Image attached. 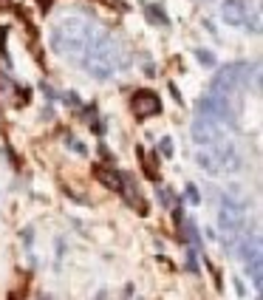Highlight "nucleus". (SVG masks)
Instances as JSON below:
<instances>
[{"label": "nucleus", "instance_id": "1", "mask_svg": "<svg viewBox=\"0 0 263 300\" xmlns=\"http://www.w3.org/2000/svg\"><path fill=\"white\" fill-rule=\"evenodd\" d=\"M198 165L204 167L207 173H213V176H227V173H238L244 167V162H241V153L235 150V145L227 142V139H221V142H215L213 148L198 153Z\"/></svg>", "mask_w": 263, "mask_h": 300}, {"label": "nucleus", "instance_id": "2", "mask_svg": "<svg viewBox=\"0 0 263 300\" xmlns=\"http://www.w3.org/2000/svg\"><path fill=\"white\" fill-rule=\"evenodd\" d=\"M198 111H201V114H204L207 119H218V122H227L230 128H235V125H238L235 108H232V105L224 100L221 94H210V97H204V100L198 102Z\"/></svg>", "mask_w": 263, "mask_h": 300}, {"label": "nucleus", "instance_id": "3", "mask_svg": "<svg viewBox=\"0 0 263 300\" xmlns=\"http://www.w3.org/2000/svg\"><path fill=\"white\" fill-rule=\"evenodd\" d=\"M221 139H227V136H224V131H221V128L215 125L213 119L198 117L196 122H193V142H196V145L213 148L215 142H221Z\"/></svg>", "mask_w": 263, "mask_h": 300}, {"label": "nucleus", "instance_id": "4", "mask_svg": "<svg viewBox=\"0 0 263 300\" xmlns=\"http://www.w3.org/2000/svg\"><path fill=\"white\" fill-rule=\"evenodd\" d=\"M131 108L139 119H150V117H159V114H162V100H159V94H153V91H136L133 100H131Z\"/></svg>", "mask_w": 263, "mask_h": 300}, {"label": "nucleus", "instance_id": "5", "mask_svg": "<svg viewBox=\"0 0 263 300\" xmlns=\"http://www.w3.org/2000/svg\"><path fill=\"white\" fill-rule=\"evenodd\" d=\"M218 227H221V233H224V241H230V238H235L238 233L247 230V218H244V213H232V210H224V207H221Z\"/></svg>", "mask_w": 263, "mask_h": 300}, {"label": "nucleus", "instance_id": "6", "mask_svg": "<svg viewBox=\"0 0 263 300\" xmlns=\"http://www.w3.org/2000/svg\"><path fill=\"white\" fill-rule=\"evenodd\" d=\"M94 176H97L105 187H111V190H119V187H122V173H116V170H108V167L97 165L94 167Z\"/></svg>", "mask_w": 263, "mask_h": 300}, {"label": "nucleus", "instance_id": "7", "mask_svg": "<svg viewBox=\"0 0 263 300\" xmlns=\"http://www.w3.org/2000/svg\"><path fill=\"white\" fill-rule=\"evenodd\" d=\"M247 269H249V275H252V283H255V289L261 292V286H263V275H261V255L249 258V261H247Z\"/></svg>", "mask_w": 263, "mask_h": 300}, {"label": "nucleus", "instance_id": "8", "mask_svg": "<svg viewBox=\"0 0 263 300\" xmlns=\"http://www.w3.org/2000/svg\"><path fill=\"white\" fill-rule=\"evenodd\" d=\"M224 17L232 20V23H241V20H244V6H241V3H227V6H224Z\"/></svg>", "mask_w": 263, "mask_h": 300}, {"label": "nucleus", "instance_id": "9", "mask_svg": "<svg viewBox=\"0 0 263 300\" xmlns=\"http://www.w3.org/2000/svg\"><path fill=\"white\" fill-rule=\"evenodd\" d=\"M148 17H150V23L167 26V15H164V9H159V6H148Z\"/></svg>", "mask_w": 263, "mask_h": 300}, {"label": "nucleus", "instance_id": "10", "mask_svg": "<svg viewBox=\"0 0 263 300\" xmlns=\"http://www.w3.org/2000/svg\"><path fill=\"white\" fill-rule=\"evenodd\" d=\"M184 193H187V201H190V204H201V196H198L196 184H187V187H184Z\"/></svg>", "mask_w": 263, "mask_h": 300}, {"label": "nucleus", "instance_id": "11", "mask_svg": "<svg viewBox=\"0 0 263 300\" xmlns=\"http://www.w3.org/2000/svg\"><path fill=\"white\" fill-rule=\"evenodd\" d=\"M159 148H162V153H164V159H173V139H170V136L162 139V145H159Z\"/></svg>", "mask_w": 263, "mask_h": 300}, {"label": "nucleus", "instance_id": "12", "mask_svg": "<svg viewBox=\"0 0 263 300\" xmlns=\"http://www.w3.org/2000/svg\"><path fill=\"white\" fill-rule=\"evenodd\" d=\"M66 145L71 150H77V153H80V156H85V153H88V150H85V145H80V142H77V139H71V133L66 136Z\"/></svg>", "mask_w": 263, "mask_h": 300}, {"label": "nucleus", "instance_id": "13", "mask_svg": "<svg viewBox=\"0 0 263 300\" xmlns=\"http://www.w3.org/2000/svg\"><path fill=\"white\" fill-rule=\"evenodd\" d=\"M187 269H190V272H198V264H196V247L187 252Z\"/></svg>", "mask_w": 263, "mask_h": 300}, {"label": "nucleus", "instance_id": "14", "mask_svg": "<svg viewBox=\"0 0 263 300\" xmlns=\"http://www.w3.org/2000/svg\"><path fill=\"white\" fill-rule=\"evenodd\" d=\"M198 60H201L204 66H215V57L210 54V51H198Z\"/></svg>", "mask_w": 263, "mask_h": 300}, {"label": "nucleus", "instance_id": "15", "mask_svg": "<svg viewBox=\"0 0 263 300\" xmlns=\"http://www.w3.org/2000/svg\"><path fill=\"white\" fill-rule=\"evenodd\" d=\"M37 6H40V12H49L51 6H54V0H37Z\"/></svg>", "mask_w": 263, "mask_h": 300}, {"label": "nucleus", "instance_id": "16", "mask_svg": "<svg viewBox=\"0 0 263 300\" xmlns=\"http://www.w3.org/2000/svg\"><path fill=\"white\" fill-rule=\"evenodd\" d=\"M88 119H94V108L88 111ZM94 131H97V133H102V125H99V122H94Z\"/></svg>", "mask_w": 263, "mask_h": 300}, {"label": "nucleus", "instance_id": "17", "mask_svg": "<svg viewBox=\"0 0 263 300\" xmlns=\"http://www.w3.org/2000/svg\"><path fill=\"white\" fill-rule=\"evenodd\" d=\"M235 289H238V295H241V298H244V295H247V286L241 283V281H235Z\"/></svg>", "mask_w": 263, "mask_h": 300}, {"label": "nucleus", "instance_id": "18", "mask_svg": "<svg viewBox=\"0 0 263 300\" xmlns=\"http://www.w3.org/2000/svg\"><path fill=\"white\" fill-rule=\"evenodd\" d=\"M105 298H108V292H99V295H97L94 300H105Z\"/></svg>", "mask_w": 263, "mask_h": 300}, {"label": "nucleus", "instance_id": "19", "mask_svg": "<svg viewBox=\"0 0 263 300\" xmlns=\"http://www.w3.org/2000/svg\"><path fill=\"white\" fill-rule=\"evenodd\" d=\"M0 43H3V29H0Z\"/></svg>", "mask_w": 263, "mask_h": 300}, {"label": "nucleus", "instance_id": "20", "mask_svg": "<svg viewBox=\"0 0 263 300\" xmlns=\"http://www.w3.org/2000/svg\"><path fill=\"white\" fill-rule=\"evenodd\" d=\"M258 300H261V298H258Z\"/></svg>", "mask_w": 263, "mask_h": 300}]
</instances>
